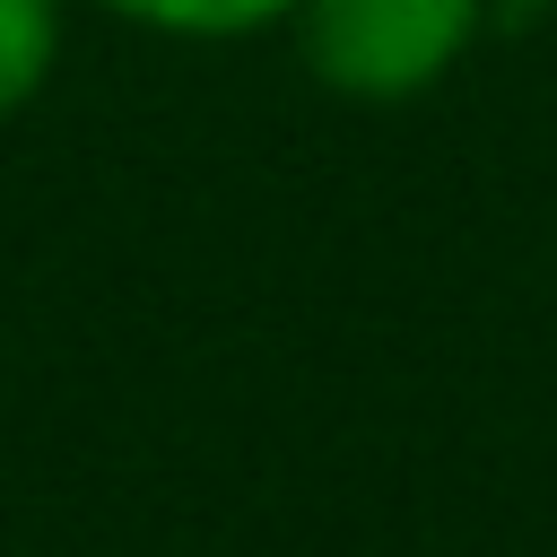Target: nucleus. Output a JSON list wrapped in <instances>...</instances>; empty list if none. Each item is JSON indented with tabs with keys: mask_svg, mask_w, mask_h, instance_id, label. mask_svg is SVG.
Returning <instances> with one entry per match:
<instances>
[{
	"mask_svg": "<svg viewBox=\"0 0 557 557\" xmlns=\"http://www.w3.org/2000/svg\"><path fill=\"white\" fill-rule=\"evenodd\" d=\"M496 0H296L287 35L322 96L339 104H418L487 35Z\"/></svg>",
	"mask_w": 557,
	"mask_h": 557,
	"instance_id": "nucleus-1",
	"label": "nucleus"
},
{
	"mask_svg": "<svg viewBox=\"0 0 557 557\" xmlns=\"http://www.w3.org/2000/svg\"><path fill=\"white\" fill-rule=\"evenodd\" d=\"M70 44V0H0V122L26 113Z\"/></svg>",
	"mask_w": 557,
	"mask_h": 557,
	"instance_id": "nucleus-2",
	"label": "nucleus"
},
{
	"mask_svg": "<svg viewBox=\"0 0 557 557\" xmlns=\"http://www.w3.org/2000/svg\"><path fill=\"white\" fill-rule=\"evenodd\" d=\"M96 9L131 17L139 35H174V44H244V35L287 26L296 0H96Z\"/></svg>",
	"mask_w": 557,
	"mask_h": 557,
	"instance_id": "nucleus-3",
	"label": "nucleus"
}]
</instances>
